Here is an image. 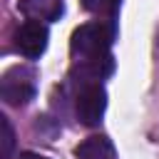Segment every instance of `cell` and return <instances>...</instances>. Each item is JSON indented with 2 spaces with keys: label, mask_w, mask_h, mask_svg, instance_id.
I'll return each instance as SVG.
<instances>
[{
  "label": "cell",
  "mask_w": 159,
  "mask_h": 159,
  "mask_svg": "<svg viewBox=\"0 0 159 159\" xmlns=\"http://www.w3.org/2000/svg\"><path fill=\"white\" fill-rule=\"evenodd\" d=\"M0 94L7 104L22 107L35 97V72L27 67H10L0 80Z\"/></svg>",
  "instance_id": "7a4b0ae2"
},
{
  "label": "cell",
  "mask_w": 159,
  "mask_h": 159,
  "mask_svg": "<svg viewBox=\"0 0 159 159\" xmlns=\"http://www.w3.org/2000/svg\"><path fill=\"white\" fill-rule=\"evenodd\" d=\"M114 40V22L112 20H94L84 22L72 32L70 52L75 57V72H80L82 82H97L114 70V60L109 55Z\"/></svg>",
  "instance_id": "6da1fadb"
},
{
  "label": "cell",
  "mask_w": 159,
  "mask_h": 159,
  "mask_svg": "<svg viewBox=\"0 0 159 159\" xmlns=\"http://www.w3.org/2000/svg\"><path fill=\"white\" fill-rule=\"evenodd\" d=\"M107 109V92L99 82H82V89L75 97V112L77 119L84 127H94L102 122Z\"/></svg>",
  "instance_id": "3957f363"
},
{
  "label": "cell",
  "mask_w": 159,
  "mask_h": 159,
  "mask_svg": "<svg viewBox=\"0 0 159 159\" xmlns=\"http://www.w3.org/2000/svg\"><path fill=\"white\" fill-rule=\"evenodd\" d=\"M20 12L27 15L30 20H57L65 10L62 0H20L17 2Z\"/></svg>",
  "instance_id": "5b68a950"
},
{
  "label": "cell",
  "mask_w": 159,
  "mask_h": 159,
  "mask_svg": "<svg viewBox=\"0 0 159 159\" xmlns=\"http://www.w3.org/2000/svg\"><path fill=\"white\" fill-rule=\"evenodd\" d=\"M15 45H17V50L27 60L40 57L45 52V47H47V27H45V22H40V20H25L17 27V32H15Z\"/></svg>",
  "instance_id": "277c9868"
},
{
  "label": "cell",
  "mask_w": 159,
  "mask_h": 159,
  "mask_svg": "<svg viewBox=\"0 0 159 159\" xmlns=\"http://www.w3.org/2000/svg\"><path fill=\"white\" fill-rule=\"evenodd\" d=\"M75 157L77 159H117V152L104 134H97V137H87L75 149Z\"/></svg>",
  "instance_id": "8992f818"
},
{
  "label": "cell",
  "mask_w": 159,
  "mask_h": 159,
  "mask_svg": "<svg viewBox=\"0 0 159 159\" xmlns=\"http://www.w3.org/2000/svg\"><path fill=\"white\" fill-rule=\"evenodd\" d=\"M2 122V159H10L12 157V147H15V134H12V127L7 122V117H0Z\"/></svg>",
  "instance_id": "ba28073f"
},
{
  "label": "cell",
  "mask_w": 159,
  "mask_h": 159,
  "mask_svg": "<svg viewBox=\"0 0 159 159\" xmlns=\"http://www.w3.org/2000/svg\"><path fill=\"white\" fill-rule=\"evenodd\" d=\"M119 2L122 0H82L84 10L97 15V17H104V20H112L114 12L119 10Z\"/></svg>",
  "instance_id": "52a82bcc"
},
{
  "label": "cell",
  "mask_w": 159,
  "mask_h": 159,
  "mask_svg": "<svg viewBox=\"0 0 159 159\" xmlns=\"http://www.w3.org/2000/svg\"><path fill=\"white\" fill-rule=\"evenodd\" d=\"M20 159H47V157H42V154H35V152H22V154H20Z\"/></svg>",
  "instance_id": "9c48e42d"
}]
</instances>
